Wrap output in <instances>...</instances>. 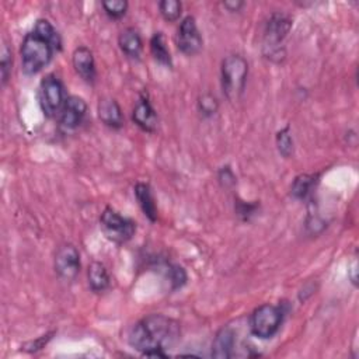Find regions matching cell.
I'll use <instances>...</instances> for the list:
<instances>
[{
    "label": "cell",
    "mask_w": 359,
    "mask_h": 359,
    "mask_svg": "<svg viewBox=\"0 0 359 359\" xmlns=\"http://www.w3.org/2000/svg\"><path fill=\"white\" fill-rule=\"evenodd\" d=\"M72 64L76 73L86 81L93 84L97 77L96 61L93 52L87 47H77L72 55Z\"/></svg>",
    "instance_id": "obj_11"
},
{
    "label": "cell",
    "mask_w": 359,
    "mask_h": 359,
    "mask_svg": "<svg viewBox=\"0 0 359 359\" xmlns=\"http://www.w3.org/2000/svg\"><path fill=\"white\" fill-rule=\"evenodd\" d=\"M219 108V103L216 100L215 96L206 93V95H202L198 100V110L200 113L204 115V117H212L216 114Z\"/></svg>",
    "instance_id": "obj_25"
},
{
    "label": "cell",
    "mask_w": 359,
    "mask_h": 359,
    "mask_svg": "<svg viewBox=\"0 0 359 359\" xmlns=\"http://www.w3.org/2000/svg\"><path fill=\"white\" fill-rule=\"evenodd\" d=\"M100 224L107 239L114 243L124 244L129 242L137 232V223L130 217L122 216L113 208H106L100 216Z\"/></svg>",
    "instance_id": "obj_6"
},
{
    "label": "cell",
    "mask_w": 359,
    "mask_h": 359,
    "mask_svg": "<svg viewBox=\"0 0 359 359\" xmlns=\"http://www.w3.org/2000/svg\"><path fill=\"white\" fill-rule=\"evenodd\" d=\"M39 106L45 117L54 118L62 113L65 106V87L55 75L45 76L39 83Z\"/></svg>",
    "instance_id": "obj_5"
},
{
    "label": "cell",
    "mask_w": 359,
    "mask_h": 359,
    "mask_svg": "<svg viewBox=\"0 0 359 359\" xmlns=\"http://www.w3.org/2000/svg\"><path fill=\"white\" fill-rule=\"evenodd\" d=\"M249 64L242 55H229L222 61L220 66V83L223 95L229 101L239 100L247 83Z\"/></svg>",
    "instance_id": "obj_3"
},
{
    "label": "cell",
    "mask_w": 359,
    "mask_h": 359,
    "mask_svg": "<svg viewBox=\"0 0 359 359\" xmlns=\"http://www.w3.org/2000/svg\"><path fill=\"white\" fill-rule=\"evenodd\" d=\"M244 6L243 2L240 0H231V2H223V8L228 9L229 12L235 13V12H240V9Z\"/></svg>",
    "instance_id": "obj_29"
},
{
    "label": "cell",
    "mask_w": 359,
    "mask_h": 359,
    "mask_svg": "<svg viewBox=\"0 0 359 359\" xmlns=\"http://www.w3.org/2000/svg\"><path fill=\"white\" fill-rule=\"evenodd\" d=\"M118 45L121 51L132 59H139L142 50H144V41L138 30L133 27L125 28L119 37H118Z\"/></svg>",
    "instance_id": "obj_14"
},
{
    "label": "cell",
    "mask_w": 359,
    "mask_h": 359,
    "mask_svg": "<svg viewBox=\"0 0 359 359\" xmlns=\"http://www.w3.org/2000/svg\"><path fill=\"white\" fill-rule=\"evenodd\" d=\"M160 14L167 21H177L183 13V5L178 0H163L159 3Z\"/></svg>",
    "instance_id": "obj_21"
},
{
    "label": "cell",
    "mask_w": 359,
    "mask_h": 359,
    "mask_svg": "<svg viewBox=\"0 0 359 359\" xmlns=\"http://www.w3.org/2000/svg\"><path fill=\"white\" fill-rule=\"evenodd\" d=\"M132 121L142 130L153 133L157 129L159 117L153 106L151 104L148 96H141L138 103L135 104L132 111Z\"/></svg>",
    "instance_id": "obj_12"
},
{
    "label": "cell",
    "mask_w": 359,
    "mask_h": 359,
    "mask_svg": "<svg viewBox=\"0 0 359 359\" xmlns=\"http://www.w3.org/2000/svg\"><path fill=\"white\" fill-rule=\"evenodd\" d=\"M180 338V324L163 316L149 314L135 323L128 334L129 345L149 358H166L167 348L173 347Z\"/></svg>",
    "instance_id": "obj_1"
},
{
    "label": "cell",
    "mask_w": 359,
    "mask_h": 359,
    "mask_svg": "<svg viewBox=\"0 0 359 359\" xmlns=\"http://www.w3.org/2000/svg\"><path fill=\"white\" fill-rule=\"evenodd\" d=\"M349 278H351V282L356 287V284H358V277H356V262H353L352 266H351V269H349Z\"/></svg>",
    "instance_id": "obj_30"
},
{
    "label": "cell",
    "mask_w": 359,
    "mask_h": 359,
    "mask_svg": "<svg viewBox=\"0 0 359 359\" xmlns=\"http://www.w3.org/2000/svg\"><path fill=\"white\" fill-rule=\"evenodd\" d=\"M319 183V174H299L291 186V194L296 200H306Z\"/></svg>",
    "instance_id": "obj_18"
},
{
    "label": "cell",
    "mask_w": 359,
    "mask_h": 359,
    "mask_svg": "<svg viewBox=\"0 0 359 359\" xmlns=\"http://www.w3.org/2000/svg\"><path fill=\"white\" fill-rule=\"evenodd\" d=\"M292 28V19L285 13H274L268 19L264 28V47L269 50L268 55H281V42Z\"/></svg>",
    "instance_id": "obj_7"
},
{
    "label": "cell",
    "mask_w": 359,
    "mask_h": 359,
    "mask_svg": "<svg viewBox=\"0 0 359 359\" xmlns=\"http://www.w3.org/2000/svg\"><path fill=\"white\" fill-rule=\"evenodd\" d=\"M99 118L100 121L113 128V129H119L124 125V114L114 99H103L99 103Z\"/></svg>",
    "instance_id": "obj_15"
},
{
    "label": "cell",
    "mask_w": 359,
    "mask_h": 359,
    "mask_svg": "<svg viewBox=\"0 0 359 359\" xmlns=\"http://www.w3.org/2000/svg\"><path fill=\"white\" fill-rule=\"evenodd\" d=\"M13 69V55L8 43L2 45V52H0V73H2V84L6 86Z\"/></svg>",
    "instance_id": "obj_22"
},
{
    "label": "cell",
    "mask_w": 359,
    "mask_h": 359,
    "mask_svg": "<svg viewBox=\"0 0 359 359\" xmlns=\"http://www.w3.org/2000/svg\"><path fill=\"white\" fill-rule=\"evenodd\" d=\"M257 208L258 205L257 204H246V202H240L237 205V215L243 219V220H249L255 212H257Z\"/></svg>",
    "instance_id": "obj_27"
},
{
    "label": "cell",
    "mask_w": 359,
    "mask_h": 359,
    "mask_svg": "<svg viewBox=\"0 0 359 359\" xmlns=\"http://www.w3.org/2000/svg\"><path fill=\"white\" fill-rule=\"evenodd\" d=\"M167 274H168V280H170L173 291L182 289L187 284V273L183 266L168 265Z\"/></svg>",
    "instance_id": "obj_24"
},
{
    "label": "cell",
    "mask_w": 359,
    "mask_h": 359,
    "mask_svg": "<svg viewBox=\"0 0 359 359\" xmlns=\"http://www.w3.org/2000/svg\"><path fill=\"white\" fill-rule=\"evenodd\" d=\"M217 180H219V183L222 184V187H226V188H231L236 184V175L229 166H223V167L219 168Z\"/></svg>",
    "instance_id": "obj_26"
},
{
    "label": "cell",
    "mask_w": 359,
    "mask_h": 359,
    "mask_svg": "<svg viewBox=\"0 0 359 359\" xmlns=\"http://www.w3.org/2000/svg\"><path fill=\"white\" fill-rule=\"evenodd\" d=\"M284 322V310L281 306L262 304L257 307L250 318L251 334L260 340L273 338Z\"/></svg>",
    "instance_id": "obj_4"
},
{
    "label": "cell",
    "mask_w": 359,
    "mask_h": 359,
    "mask_svg": "<svg viewBox=\"0 0 359 359\" xmlns=\"http://www.w3.org/2000/svg\"><path fill=\"white\" fill-rule=\"evenodd\" d=\"M87 114V104L81 97L70 96L66 99L62 113L59 114V124L66 130H73L83 122Z\"/></svg>",
    "instance_id": "obj_10"
},
{
    "label": "cell",
    "mask_w": 359,
    "mask_h": 359,
    "mask_svg": "<svg viewBox=\"0 0 359 359\" xmlns=\"http://www.w3.org/2000/svg\"><path fill=\"white\" fill-rule=\"evenodd\" d=\"M50 338H51L50 334H48V336H43V337H39L37 341L30 342L27 347H28V348H32L31 352H32V351H37V349H41V348H43V345H47V342H48Z\"/></svg>",
    "instance_id": "obj_28"
},
{
    "label": "cell",
    "mask_w": 359,
    "mask_h": 359,
    "mask_svg": "<svg viewBox=\"0 0 359 359\" xmlns=\"http://www.w3.org/2000/svg\"><path fill=\"white\" fill-rule=\"evenodd\" d=\"M175 43L178 51L187 57H194L200 54L204 47V39L198 30L195 17L187 16L182 20L177 30Z\"/></svg>",
    "instance_id": "obj_8"
},
{
    "label": "cell",
    "mask_w": 359,
    "mask_h": 359,
    "mask_svg": "<svg viewBox=\"0 0 359 359\" xmlns=\"http://www.w3.org/2000/svg\"><path fill=\"white\" fill-rule=\"evenodd\" d=\"M235 345H236L235 331L231 327H223L217 331L212 342L211 355L217 359H229L233 356Z\"/></svg>",
    "instance_id": "obj_13"
},
{
    "label": "cell",
    "mask_w": 359,
    "mask_h": 359,
    "mask_svg": "<svg viewBox=\"0 0 359 359\" xmlns=\"http://www.w3.org/2000/svg\"><path fill=\"white\" fill-rule=\"evenodd\" d=\"M151 52L153 55V58L167 66V68H171L173 66V59H171V54H170V50L167 47V41H166V37L162 31L159 32H155L151 38Z\"/></svg>",
    "instance_id": "obj_19"
},
{
    "label": "cell",
    "mask_w": 359,
    "mask_h": 359,
    "mask_svg": "<svg viewBox=\"0 0 359 359\" xmlns=\"http://www.w3.org/2000/svg\"><path fill=\"white\" fill-rule=\"evenodd\" d=\"M88 287L95 293L106 292L110 288V275L104 264L95 261L90 264L87 271Z\"/></svg>",
    "instance_id": "obj_17"
},
{
    "label": "cell",
    "mask_w": 359,
    "mask_h": 359,
    "mask_svg": "<svg viewBox=\"0 0 359 359\" xmlns=\"http://www.w3.org/2000/svg\"><path fill=\"white\" fill-rule=\"evenodd\" d=\"M275 142H277L278 152H280V155L282 157L288 159V157L292 156V153H293V138H292V135H291V128L289 126H285L284 129L277 132Z\"/></svg>",
    "instance_id": "obj_20"
},
{
    "label": "cell",
    "mask_w": 359,
    "mask_h": 359,
    "mask_svg": "<svg viewBox=\"0 0 359 359\" xmlns=\"http://www.w3.org/2000/svg\"><path fill=\"white\" fill-rule=\"evenodd\" d=\"M135 197H137L144 215L155 223L157 220V206L151 186L146 183H138L135 186Z\"/></svg>",
    "instance_id": "obj_16"
},
{
    "label": "cell",
    "mask_w": 359,
    "mask_h": 359,
    "mask_svg": "<svg viewBox=\"0 0 359 359\" xmlns=\"http://www.w3.org/2000/svg\"><path fill=\"white\" fill-rule=\"evenodd\" d=\"M101 6L106 14L114 20L122 19L128 10V2H125V0H106Z\"/></svg>",
    "instance_id": "obj_23"
},
{
    "label": "cell",
    "mask_w": 359,
    "mask_h": 359,
    "mask_svg": "<svg viewBox=\"0 0 359 359\" xmlns=\"http://www.w3.org/2000/svg\"><path fill=\"white\" fill-rule=\"evenodd\" d=\"M61 37L55 27L45 19L37 20L32 31L26 34L21 42L23 72L28 76L37 75L50 65L57 51L61 50Z\"/></svg>",
    "instance_id": "obj_2"
},
{
    "label": "cell",
    "mask_w": 359,
    "mask_h": 359,
    "mask_svg": "<svg viewBox=\"0 0 359 359\" xmlns=\"http://www.w3.org/2000/svg\"><path fill=\"white\" fill-rule=\"evenodd\" d=\"M80 253L73 244L58 249L55 255V273L65 281H73L80 273Z\"/></svg>",
    "instance_id": "obj_9"
}]
</instances>
